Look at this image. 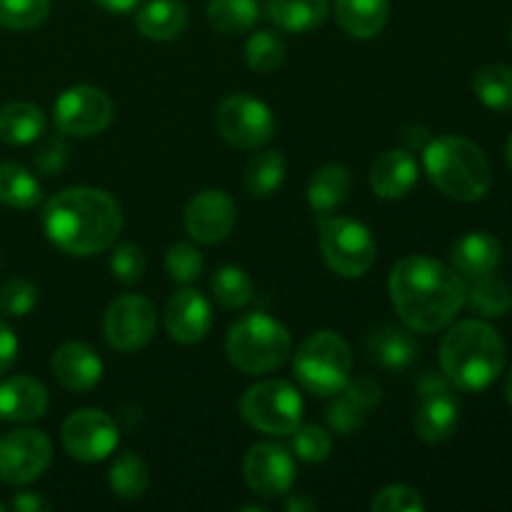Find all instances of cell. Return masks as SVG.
<instances>
[{
	"mask_svg": "<svg viewBox=\"0 0 512 512\" xmlns=\"http://www.w3.org/2000/svg\"><path fill=\"white\" fill-rule=\"evenodd\" d=\"M38 305V288L25 278H13L0 288V313L25 318Z\"/></svg>",
	"mask_w": 512,
	"mask_h": 512,
	"instance_id": "cell-40",
	"label": "cell"
},
{
	"mask_svg": "<svg viewBox=\"0 0 512 512\" xmlns=\"http://www.w3.org/2000/svg\"><path fill=\"white\" fill-rule=\"evenodd\" d=\"M33 160L35 168L43 175H58L65 168V163H68V145H65L60 135H50V138L40 140Z\"/></svg>",
	"mask_w": 512,
	"mask_h": 512,
	"instance_id": "cell-43",
	"label": "cell"
},
{
	"mask_svg": "<svg viewBox=\"0 0 512 512\" xmlns=\"http://www.w3.org/2000/svg\"><path fill=\"white\" fill-rule=\"evenodd\" d=\"M330 450H333V435L320 425H298L293 433V453L305 463H323L330 458Z\"/></svg>",
	"mask_w": 512,
	"mask_h": 512,
	"instance_id": "cell-39",
	"label": "cell"
},
{
	"mask_svg": "<svg viewBox=\"0 0 512 512\" xmlns=\"http://www.w3.org/2000/svg\"><path fill=\"white\" fill-rule=\"evenodd\" d=\"M418 183V163L408 150H385L370 168V188L383 200H400Z\"/></svg>",
	"mask_w": 512,
	"mask_h": 512,
	"instance_id": "cell-21",
	"label": "cell"
},
{
	"mask_svg": "<svg viewBox=\"0 0 512 512\" xmlns=\"http://www.w3.org/2000/svg\"><path fill=\"white\" fill-rule=\"evenodd\" d=\"M338 25L358 40H370L390 18V0H335Z\"/></svg>",
	"mask_w": 512,
	"mask_h": 512,
	"instance_id": "cell-24",
	"label": "cell"
},
{
	"mask_svg": "<svg viewBox=\"0 0 512 512\" xmlns=\"http://www.w3.org/2000/svg\"><path fill=\"white\" fill-rule=\"evenodd\" d=\"M95 3H98L100 8L110 10V13H128V10L138 8L143 0H95Z\"/></svg>",
	"mask_w": 512,
	"mask_h": 512,
	"instance_id": "cell-46",
	"label": "cell"
},
{
	"mask_svg": "<svg viewBox=\"0 0 512 512\" xmlns=\"http://www.w3.org/2000/svg\"><path fill=\"white\" fill-rule=\"evenodd\" d=\"M335 403L328 410V423L330 428L338 430L340 435H350L360 430L365 423L368 413L380 405V385L370 378L350 380L338 395H333Z\"/></svg>",
	"mask_w": 512,
	"mask_h": 512,
	"instance_id": "cell-19",
	"label": "cell"
},
{
	"mask_svg": "<svg viewBox=\"0 0 512 512\" xmlns=\"http://www.w3.org/2000/svg\"><path fill=\"white\" fill-rule=\"evenodd\" d=\"M50 15V0H0V25L8 30H33Z\"/></svg>",
	"mask_w": 512,
	"mask_h": 512,
	"instance_id": "cell-37",
	"label": "cell"
},
{
	"mask_svg": "<svg viewBox=\"0 0 512 512\" xmlns=\"http://www.w3.org/2000/svg\"><path fill=\"white\" fill-rule=\"evenodd\" d=\"M258 0H210L208 23L220 35H243L258 23Z\"/></svg>",
	"mask_w": 512,
	"mask_h": 512,
	"instance_id": "cell-32",
	"label": "cell"
},
{
	"mask_svg": "<svg viewBox=\"0 0 512 512\" xmlns=\"http://www.w3.org/2000/svg\"><path fill=\"white\" fill-rule=\"evenodd\" d=\"M353 178L350 170L340 163H328L310 178L308 183V205L318 218H328L340 205L348 200Z\"/></svg>",
	"mask_w": 512,
	"mask_h": 512,
	"instance_id": "cell-23",
	"label": "cell"
},
{
	"mask_svg": "<svg viewBox=\"0 0 512 512\" xmlns=\"http://www.w3.org/2000/svg\"><path fill=\"white\" fill-rule=\"evenodd\" d=\"M225 353L243 375H265L280 368L293 353L290 330L268 313H250L235 320L225 338Z\"/></svg>",
	"mask_w": 512,
	"mask_h": 512,
	"instance_id": "cell-5",
	"label": "cell"
},
{
	"mask_svg": "<svg viewBox=\"0 0 512 512\" xmlns=\"http://www.w3.org/2000/svg\"><path fill=\"white\" fill-rule=\"evenodd\" d=\"M420 405L415 410L413 428L425 443H443L458 430L460 403L455 398V388L448 378L428 373L418 380Z\"/></svg>",
	"mask_w": 512,
	"mask_h": 512,
	"instance_id": "cell-11",
	"label": "cell"
},
{
	"mask_svg": "<svg viewBox=\"0 0 512 512\" xmlns=\"http://www.w3.org/2000/svg\"><path fill=\"white\" fill-rule=\"evenodd\" d=\"M158 328L155 305L143 295H120L105 310L103 333L110 348L120 353H133L153 340Z\"/></svg>",
	"mask_w": 512,
	"mask_h": 512,
	"instance_id": "cell-12",
	"label": "cell"
},
{
	"mask_svg": "<svg viewBox=\"0 0 512 512\" xmlns=\"http://www.w3.org/2000/svg\"><path fill=\"white\" fill-rule=\"evenodd\" d=\"M423 165L430 183L458 203H478L493 185V170L485 153L473 140L460 135L430 140Z\"/></svg>",
	"mask_w": 512,
	"mask_h": 512,
	"instance_id": "cell-4",
	"label": "cell"
},
{
	"mask_svg": "<svg viewBox=\"0 0 512 512\" xmlns=\"http://www.w3.org/2000/svg\"><path fill=\"white\" fill-rule=\"evenodd\" d=\"M243 473L258 498H280L295 485V460L283 445L258 443L245 455Z\"/></svg>",
	"mask_w": 512,
	"mask_h": 512,
	"instance_id": "cell-15",
	"label": "cell"
},
{
	"mask_svg": "<svg viewBox=\"0 0 512 512\" xmlns=\"http://www.w3.org/2000/svg\"><path fill=\"white\" fill-rule=\"evenodd\" d=\"M48 410V390L40 380L15 375L0 383V418L8 423H30Z\"/></svg>",
	"mask_w": 512,
	"mask_h": 512,
	"instance_id": "cell-20",
	"label": "cell"
},
{
	"mask_svg": "<svg viewBox=\"0 0 512 512\" xmlns=\"http://www.w3.org/2000/svg\"><path fill=\"white\" fill-rule=\"evenodd\" d=\"M15 358H18V338L10 330V325L0 320V375L13 368Z\"/></svg>",
	"mask_w": 512,
	"mask_h": 512,
	"instance_id": "cell-44",
	"label": "cell"
},
{
	"mask_svg": "<svg viewBox=\"0 0 512 512\" xmlns=\"http://www.w3.org/2000/svg\"><path fill=\"white\" fill-rule=\"evenodd\" d=\"M210 288H213L215 300H218L223 308L238 310L253 300V280L238 265H223L218 273L210 280Z\"/></svg>",
	"mask_w": 512,
	"mask_h": 512,
	"instance_id": "cell-35",
	"label": "cell"
},
{
	"mask_svg": "<svg viewBox=\"0 0 512 512\" xmlns=\"http://www.w3.org/2000/svg\"><path fill=\"white\" fill-rule=\"evenodd\" d=\"M465 305L480 318H505L512 310V293L508 283L493 273L480 275L465 285Z\"/></svg>",
	"mask_w": 512,
	"mask_h": 512,
	"instance_id": "cell-29",
	"label": "cell"
},
{
	"mask_svg": "<svg viewBox=\"0 0 512 512\" xmlns=\"http://www.w3.org/2000/svg\"><path fill=\"white\" fill-rule=\"evenodd\" d=\"M53 445L40 430H15L0 438V480L8 485H28L48 470Z\"/></svg>",
	"mask_w": 512,
	"mask_h": 512,
	"instance_id": "cell-13",
	"label": "cell"
},
{
	"mask_svg": "<svg viewBox=\"0 0 512 512\" xmlns=\"http://www.w3.org/2000/svg\"><path fill=\"white\" fill-rule=\"evenodd\" d=\"M165 328L178 343H200L213 328L210 300L193 288L178 290L165 308Z\"/></svg>",
	"mask_w": 512,
	"mask_h": 512,
	"instance_id": "cell-17",
	"label": "cell"
},
{
	"mask_svg": "<svg viewBox=\"0 0 512 512\" xmlns=\"http://www.w3.org/2000/svg\"><path fill=\"white\" fill-rule=\"evenodd\" d=\"M3 510H5V505H3V503H0V512H3Z\"/></svg>",
	"mask_w": 512,
	"mask_h": 512,
	"instance_id": "cell-50",
	"label": "cell"
},
{
	"mask_svg": "<svg viewBox=\"0 0 512 512\" xmlns=\"http://www.w3.org/2000/svg\"><path fill=\"white\" fill-rule=\"evenodd\" d=\"M53 375L63 388L73 390V393H88L103 378V360L100 355L90 348L88 343L80 340H70L63 343L53 353Z\"/></svg>",
	"mask_w": 512,
	"mask_h": 512,
	"instance_id": "cell-18",
	"label": "cell"
},
{
	"mask_svg": "<svg viewBox=\"0 0 512 512\" xmlns=\"http://www.w3.org/2000/svg\"><path fill=\"white\" fill-rule=\"evenodd\" d=\"M215 128L220 138L243 150L263 148L275 135L273 110L253 95H228L215 110Z\"/></svg>",
	"mask_w": 512,
	"mask_h": 512,
	"instance_id": "cell-9",
	"label": "cell"
},
{
	"mask_svg": "<svg viewBox=\"0 0 512 512\" xmlns=\"http://www.w3.org/2000/svg\"><path fill=\"white\" fill-rule=\"evenodd\" d=\"M110 490H113L118 498L123 500H138L143 498L145 490L150 485V473L148 465L140 455L135 453H123L113 465H110L108 473Z\"/></svg>",
	"mask_w": 512,
	"mask_h": 512,
	"instance_id": "cell-34",
	"label": "cell"
},
{
	"mask_svg": "<svg viewBox=\"0 0 512 512\" xmlns=\"http://www.w3.org/2000/svg\"><path fill=\"white\" fill-rule=\"evenodd\" d=\"M165 270H168V278L175 280V283H195L203 273V255L198 253L195 245L175 243L165 253Z\"/></svg>",
	"mask_w": 512,
	"mask_h": 512,
	"instance_id": "cell-38",
	"label": "cell"
},
{
	"mask_svg": "<svg viewBox=\"0 0 512 512\" xmlns=\"http://www.w3.org/2000/svg\"><path fill=\"white\" fill-rule=\"evenodd\" d=\"M235 223H238V208L225 190H203L185 208V230L190 238L203 245H215L228 238Z\"/></svg>",
	"mask_w": 512,
	"mask_h": 512,
	"instance_id": "cell-16",
	"label": "cell"
},
{
	"mask_svg": "<svg viewBox=\"0 0 512 512\" xmlns=\"http://www.w3.org/2000/svg\"><path fill=\"white\" fill-rule=\"evenodd\" d=\"M500 258H503L500 240L488 230H473V233L463 235L450 250L453 268L465 278H480V275L493 273L500 265Z\"/></svg>",
	"mask_w": 512,
	"mask_h": 512,
	"instance_id": "cell-22",
	"label": "cell"
},
{
	"mask_svg": "<svg viewBox=\"0 0 512 512\" xmlns=\"http://www.w3.org/2000/svg\"><path fill=\"white\" fill-rule=\"evenodd\" d=\"M315 508H318V505H315V500L303 498V495L288 498V503H285V510H290V512H313Z\"/></svg>",
	"mask_w": 512,
	"mask_h": 512,
	"instance_id": "cell-47",
	"label": "cell"
},
{
	"mask_svg": "<svg viewBox=\"0 0 512 512\" xmlns=\"http://www.w3.org/2000/svg\"><path fill=\"white\" fill-rule=\"evenodd\" d=\"M505 160H508V168H510V173H512V135H510L508 145H505Z\"/></svg>",
	"mask_w": 512,
	"mask_h": 512,
	"instance_id": "cell-49",
	"label": "cell"
},
{
	"mask_svg": "<svg viewBox=\"0 0 512 512\" xmlns=\"http://www.w3.org/2000/svg\"><path fill=\"white\" fill-rule=\"evenodd\" d=\"M473 90L485 108L495 113L512 110V68L508 65H483L473 78Z\"/></svg>",
	"mask_w": 512,
	"mask_h": 512,
	"instance_id": "cell-33",
	"label": "cell"
},
{
	"mask_svg": "<svg viewBox=\"0 0 512 512\" xmlns=\"http://www.w3.org/2000/svg\"><path fill=\"white\" fill-rule=\"evenodd\" d=\"M505 340L485 320H463L443 335L440 368L448 383L463 393H480L505 368Z\"/></svg>",
	"mask_w": 512,
	"mask_h": 512,
	"instance_id": "cell-3",
	"label": "cell"
},
{
	"mask_svg": "<svg viewBox=\"0 0 512 512\" xmlns=\"http://www.w3.org/2000/svg\"><path fill=\"white\" fill-rule=\"evenodd\" d=\"M293 373L308 393L318 398H333L350 383L353 373L350 345L333 330H318L295 350Z\"/></svg>",
	"mask_w": 512,
	"mask_h": 512,
	"instance_id": "cell-6",
	"label": "cell"
},
{
	"mask_svg": "<svg viewBox=\"0 0 512 512\" xmlns=\"http://www.w3.org/2000/svg\"><path fill=\"white\" fill-rule=\"evenodd\" d=\"M240 415L265 435H293L303 423V398L288 380H263L243 393Z\"/></svg>",
	"mask_w": 512,
	"mask_h": 512,
	"instance_id": "cell-7",
	"label": "cell"
},
{
	"mask_svg": "<svg viewBox=\"0 0 512 512\" xmlns=\"http://www.w3.org/2000/svg\"><path fill=\"white\" fill-rule=\"evenodd\" d=\"M510 40H512V33H510Z\"/></svg>",
	"mask_w": 512,
	"mask_h": 512,
	"instance_id": "cell-51",
	"label": "cell"
},
{
	"mask_svg": "<svg viewBox=\"0 0 512 512\" xmlns=\"http://www.w3.org/2000/svg\"><path fill=\"white\" fill-rule=\"evenodd\" d=\"M368 350L383 368L405 370L418 360L420 345L410 330L395 328V325H383V328L370 333Z\"/></svg>",
	"mask_w": 512,
	"mask_h": 512,
	"instance_id": "cell-26",
	"label": "cell"
},
{
	"mask_svg": "<svg viewBox=\"0 0 512 512\" xmlns=\"http://www.w3.org/2000/svg\"><path fill=\"white\" fill-rule=\"evenodd\" d=\"M370 508L375 512H423L425 500L408 485H388L375 495Z\"/></svg>",
	"mask_w": 512,
	"mask_h": 512,
	"instance_id": "cell-42",
	"label": "cell"
},
{
	"mask_svg": "<svg viewBox=\"0 0 512 512\" xmlns=\"http://www.w3.org/2000/svg\"><path fill=\"white\" fill-rule=\"evenodd\" d=\"M43 228L50 243L68 255L103 253L123 230V208L100 188H68L45 203Z\"/></svg>",
	"mask_w": 512,
	"mask_h": 512,
	"instance_id": "cell-2",
	"label": "cell"
},
{
	"mask_svg": "<svg viewBox=\"0 0 512 512\" xmlns=\"http://www.w3.org/2000/svg\"><path fill=\"white\" fill-rule=\"evenodd\" d=\"M330 15V0H268V18L285 33H310Z\"/></svg>",
	"mask_w": 512,
	"mask_h": 512,
	"instance_id": "cell-27",
	"label": "cell"
},
{
	"mask_svg": "<svg viewBox=\"0 0 512 512\" xmlns=\"http://www.w3.org/2000/svg\"><path fill=\"white\" fill-rule=\"evenodd\" d=\"M285 60V43L280 35L270 33V30H258L245 43V63L255 70V73H273L283 65Z\"/></svg>",
	"mask_w": 512,
	"mask_h": 512,
	"instance_id": "cell-36",
	"label": "cell"
},
{
	"mask_svg": "<svg viewBox=\"0 0 512 512\" xmlns=\"http://www.w3.org/2000/svg\"><path fill=\"white\" fill-rule=\"evenodd\" d=\"M110 273L115 280L125 285H133L145 273V255L135 243H120L110 253Z\"/></svg>",
	"mask_w": 512,
	"mask_h": 512,
	"instance_id": "cell-41",
	"label": "cell"
},
{
	"mask_svg": "<svg viewBox=\"0 0 512 512\" xmlns=\"http://www.w3.org/2000/svg\"><path fill=\"white\" fill-rule=\"evenodd\" d=\"M505 398H508V403L512 408V370L508 373V380H505Z\"/></svg>",
	"mask_w": 512,
	"mask_h": 512,
	"instance_id": "cell-48",
	"label": "cell"
},
{
	"mask_svg": "<svg viewBox=\"0 0 512 512\" xmlns=\"http://www.w3.org/2000/svg\"><path fill=\"white\" fill-rule=\"evenodd\" d=\"M388 290L403 323L415 333L448 328L465 305L463 275L425 255H410L395 263Z\"/></svg>",
	"mask_w": 512,
	"mask_h": 512,
	"instance_id": "cell-1",
	"label": "cell"
},
{
	"mask_svg": "<svg viewBox=\"0 0 512 512\" xmlns=\"http://www.w3.org/2000/svg\"><path fill=\"white\" fill-rule=\"evenodd\" d=\"M135 25L150 40H175L188 28V5L183 0H150L135 15Z\"/></svg>",
	"mask_w": 512,
	"mask_h": 512,
	"instance_id": "cell-25",
	"label": "cell"
},
{
	"mask_svg": "<svg viewBox=\"0 0 512 512\" xmlns=\"http://www.w3.org/2000/svg\"><path fill=\"white\" fill-rule=\"evenodd\" d=\"M43 200V188L30 170L18 163L0 165V203L8 208L33 210Z\"/></svg>",
	"mask_w": 512,
	"mask_h": 512,
	"instance_id": "cell-31",
	"label": "cell"
},
{
	"mask_svg": "<svg viewBox=\"0 0 512 512\" xmlns=\"http://www.w3.org/2000/svg\"><path fill=\"white\" fill-rule=\"evenodd\" d=\"M13 510H18V512H43V510H48V503H45V500L40 498V495H35V493H20V495H15Z\"/></svg>",
	"mask_w": 512,
	"mask_h": 512,
	"instance_id": "cell-45",
	"label": "cell"
},
{
	"mask_svg": "<svg viewBox=\"0 0 512 512\" xmlns=\"http://www.w3.org/2000/svg\"><path fill=\"white\" fill-rule=\"evenodd\" d=\"M285 180V158L280 150H260L248 160L243 173L245 190L253 198H270Z\"/></svg>",
	"mask_w": 512,
	"mask_h": 512,
	"instance_id": "cell-30",
	"label": "cell"
},
{
	"mask_svg": "<svg viewBox=\"0 0 512 512\" xmlns=\"http://www.w3.org/2000/svg\"><path fill=\"white\" fill-rule=\"evenodd\" d=\"M53 120L60 135L90 138L113 123V100L95 85H73L53 103Z\"/></svg>",
	"mask_w": 512,
	"mask_h": 512,
	"instance_id": "cell-10",
	"label": "cell"
},
{
	"mask_svg": "<svg viewBox=\"0 0 512 512\" xmlns=\"http://www.w3.org/2000/svg\"><path fill=\"white\" fill-rule=\"evenodd\" d=\"M320 250L328 268L343 278H363L378 255L373 233L353 218H325L320 223Z\"/></svg>",
	"mask_w": 512,
	"mask_h": 512,
	"instance_id": "cell-8",
	"label": "cell"
},
{
	"mask_svg": "<svg viewBox=\"0 0 512 512\" xmlns=\"http://www.w3.org/2000/svg\"><path fill=\"white\" fill-rule=\"evenodd\" d=\"M118 428L108 413L98 408L75 410L63 423V445L68 455L83 463H100L118 448Z\"/></svg>",
	"mask_w": 512,
	"mask_h": 512,
	"instance_id": "cell-14",
	"label": "cell"
},
{
	"mask_svg": "<svg viewBox=\"0 0 512 512\" xmlns=\"http://www.w3.org/2000/svg\"><path fill=\"white\" fill-rule=\"evenodd\" d=\"M45 115L33 103H8L0 108V140L8 145H30L43 138Z\"/></svg>",
	"mask_w": 512,
	"mask_h": 512,
	"instance_id": "cell-28",
	"label": "cell"
}]
</instances>
